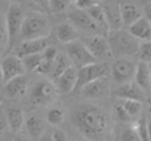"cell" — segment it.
I'll use <instances>...</instances> for the list:
<instances>
[{
	"instance_id": "cell-29",
	"label": "cell",
	"mask_w": 151,
	"mask_h": 141,
	"mask_svg": "<svg viewBox=\"0 0 151 141\" xmlns=\"http://www.w3.org/2000/svg\"><path fill=\"white\" fill-rule=\"evenodd\" d=\"M46 121L52 126H59L64 121V112L60 108H52L46 114Z\"/></svg>"
},
{
	"instance_id": "cell-34",
	"label": "cell",
	"mask_w": 151,
	"mask_h": 141,
	"mask_svg": "<svg viewBox=\"0 0 151 141\" xmlns=\"http://www.w3.org/2000/svg\"><path fill=\"white\" fill-rule=\"evenodd\" d=\"M58 55H59L58 50H57L55 46H47V48L43 51V53H42V58H43L44 60H46V61L54 62Z\"/></svg>"
},
{
	"instance_id": "cell-14",
	"label": "cell",
	"mask_w": 151,
	"mask_h": 141,
	"mask_svg": "<svg viewBox=\"0 0 151 141\" xmlns=\"http://www.w3.org/2000/svg\"><path fill=\"white\" fill-rule=\"evenodd\" d=\"M84 46L90 51L91 54L95 57V59H97V58H103L105 56H108L109 54H111L107 38L104 37V36L97 35V36H93L91 38H88Z\"/></svg>"
},
{
	"instance_id": "cell-5",
	"label": "cell",
	"mask_w": 151,
	"mask_h": 141,
	"mask_svg": "<svg viewBox=\"0 0 151 141\" xmlns=\"http://www.w3.org/2000/svg\"><path fill=\"white\" fill-rule=\"evenodd\" d=\"M109 73V67L106 63H93L77 70V82L74 92L80 91L83 87L102 77H106Z\"/></svg>"
},
{
	"instance_id": "cell-26",
	"label": "cell",
	"mask_w": 151,
	"mask_h": 141,
	"mask_svg": "<svg viewBox=\"0 0 151 141\" xmlns=\"http://www.w3.org/2000/svg\"><path fill=\"white\" fill-rule=\"evenodd\" d=\"M120 105L132 119L140 116L142 113V103L135 100H120Z\"/></svg>"
},
{
	"instance_id": "cell-37",
	"label": "cell",
	"mask_w": 151,
	"mask_h": 141,
	"mask_svg": "<svg viewBox=\"0 0 151 141\" xmlns=\"http://www.w3.org/2000/svg\"><path fill=\"white\" fill-rule=\"evenodd\" d=\"M52 141H68L67 134L60 129H56L52 133Z\"/></svg>"
},
{
	"instance_id": "cell-32",
	"label": "cell",
	"mask_w": 151,
	"mask_h": 141,
	"mask_svg": "<svg viewBox=\"0 0 151 141\" xmlns=\"http://www.w3.org/2000/svg\"><path fill=\"white\" fill-rule=\"evenodd\" d=\"M120 141H141L139 135L135 131L134 128H129L122 132L120 137Z\"/></svg>"
},
{
	"instance_id": "cell-46",
	"label": "cell",
	"mask_w": 151,
	"mask_h": 141,
	"mask_svg": "<svg viewBox=\"0 0 151 141\" xmlns=\"http://www.w3.org/2000/svg\"><path fill=\"white\" fill-rule=\"evenodd\" d=\"M149 68H150V74H151V64L149 65Z\"/></svg>"
},
{
	"instance_id": "cell-31",
	"label": "cell",
	"mask_w": 151,
	"mask_h": 141,
	"mask_svg": "<svg viewBox=\"0 0 151 141\" xmlns=\"http://www.w3.org/2000/svg\"><path fill=\"white\" fill-rule=\"evenodd\" d=\"M71 4V1H66V0H52L48 2L50 9L55 14H60L63 12L69 7Z\"/></svg>"
},
{
	"instance_id": "cell-33",
	"label": "cell",
	"mask_w": 151,
	"mask_h": 141,
	"mask_svg": "<svg viewBox=\"0 0 151 141\" xmlns=\"http://www.w3.org/2000/svg\"><path fill=\"white\" fill-rule=\"evenodd\" d=\"M114 113H115L118 121H122V123H129V121H132V119L129 116V114L125 112V110L123 109L120 104H116L115 105V107H114Z\"/></svg>"
},
{
	"instance_id": "cell-4",
	"label": "cell",
	"mask_w": 151,
	"mask_h": 141,
	"mask_svg": "<svg viewBox=\"0 0 151 141\" xmlns=\"http://www.w3.org/2000/svg\"><path fill=\"white\" fill-rule=\"evenodd\" d=\"M24 19L25 17L22 8L18 4H10L5 20L6 35H7V41L9 48H12V46L16 43L17 38L20 37Z\"/></svg>"
},
{
	"instance_id": "cell-22",
	"label": "cell",
	"mask_w": 151,
	"mask_h": 141,
	"mask_svg": "<svg viewBox=\"0 0 151 141\" xmlns=\"http://www.w3.org/2000/svg\"><path fill=\"white\" fill-rule=\"evenodd\" d=\"M7 114V126L12 132L17 133L22 129L24 125V112L19 108H12L6 112Z\"/></svg>"
},
{
	"instance_id": "cell-39",
	"label": "cell",
	"mask_w": 151,
	"mask_h": 141,
	"mask_svg": "<svg viewBox=\"0 0 151 141\" xmlns=\"http://www.w3.org/2000/svg\"><path fill=\"white\" fill-rule=\"evenodd\" d=\"M6 28H5V23L2 22V20H0V43L3 41L6 38Z\"/></svg>"
},
{
	"instance_id": "cell-42",
	"label": "cell",
	"mask_w": 151,
	"mask_h": 141,
	"mask_svg": "<svg viewBox=\"0 0 151 141\" xmlns=\"http://www.w3.org/2000/svg\"><path fill=\"white\" fill-rule=\"evenodd\" d=\"M147 132H148V141H151V121L147 117Z\"/></svg>"
},
{
	"instance_id": "cell-27",
	"label": "cell",
	"mask_w": 151,
	"mask_h": 141,
	"mask_svg": "<svg viewBox=\"0 0 151 141\" xmlns=\"http://www.w3.org/2000/svg\"><path fill=\"white\" fill-rule=\"evenodd\" d=\"M42 54H37V55H30V56L24 57L22 59L23 65L25 67L26 71H34L37 69V67L39 66V64L42 61Z\"/></svg>"
},
{
	"instance_id": "cell-25",
	"label": "cell",
	"mask_w": 151,
	"mask_h": 141,
	"mask_svg": "<svg viewBox=\"0 0 151 141\" xmlns=\"http://www.w3.org/2000/svg\"><path fill=\"white\" fill-rule=\"evenodd\" d=\"M27 129H28L29 134L35 139H39L44 132V125L42 121L36 115H32L27 119Z\"/></svg>"
},
{
	"instance_id": "cell-2",
	"label": "cell",
	"mask_w": 151,
	"mask_h": 141,
	"mask_svg": "<svg viewBox=\"0 0 151 141\" xmlns=\"http://www.w3.org/2000/svg\"><path fill=\"white\" fill-rule=\"evenodd\" d=\"M110 53L115 57H129L138 54L140 41L123 29L111 31L107 38Z\"/></svg>"
},
{
	"instance_id": "cell-45",
	"label": "cell",
	"mask_w": 151,
	"mask_h": 141,
	"mask_svg": "<svg viewBox=\"0 0 151 141\" xmlns=\"http://www.w3.org/2000/svg\"><path fill=\"white\" fill-rule=\"evenodd\" d=\"M0 141H3V138H2V133H0Z\"/></svg>"
},
{
	"instance_id": "cell-20",
	"label": "cell",
	"mask_w": 151,
	"mask_h": 141,
	"mask_svg": "<svg viewBox=\"0 0 151 141\" xmlns=\"http://www.w3.org/2000/svg\"><path fill=\"white\" fill-rule=\"evenodd\" d=\"M28 89V78L25 75L19 76L5 84V91L12 98L23 97Z\"/></svg>"
},
{
	"instance_id": "cell-47",
	"label": "cell",
	"mask_w": 151,
	"mask_h": 141,
	"mask_svg": "<svg viewBox=\"0 0 151 141\" xmlns=\"http://www.w3.org/2000/svg\"><path fill=\"white\" fill-rule=\"evenodd\" d=\"M149 96H150V98H151V91L149 92Z\"/></svg>"
},
{
	"instance_id": "cell-17",
	"label": "cell",
	"mask_w": 151,
	"mask_h": 141,
	"mask_svg": "<svg viewBox=\"0 0 151 141\" xmlns=\"http://www.w3.org/2000/svg\"><path fill=\"white\" fill-rule=\"evenodd\" d=\"M134 82L146 94L151 91V74L149 64L139 62L136 65V71L134 75Z\"/></svg>"
},
{
	"instance_id": "cell-16",
	"label": "cell",
	"mask_w": 151,
	"mask_h": 141,
	"mask_svg": "<svg viewBox=\"0 0 151 141\" xmlns=\"http://www.w3.org/2000/svg\"><path fill=\"white\" fill-rule=\"evenodd\" d=\"M119 9L122 25L129 27V28L134 23L137 22L140 18L143 17L139 6L132 2H120Z\"/></svg>"
},
{
	"instance_id": "cell-1",
	"label": "cell",
	"mask_w": 151,
	"mask_h": 141,
	"mask_svg": "<svg viewBox=\"0 0 151 141\" xmlns=\"http://www.w3.org/2000/svg\"><path fill=\"white\" fill-rule=\"evenodd\" d=\"M74 125L90 141H101L108 129V117L100 108L91 105L80 106L74 112Z\"/></svg>"
},
{
	"instance_id": "cell-8",
	"label": "cell",
	"mask_w": 151,
	"mask_h": 141,
	"mask_svg": "<svg viewBox=\"0 0 151 141\" xmlns=\"http://www.w3.org/2000/svg\"><path fill=\"white\" fill-rule=\"evenodd\" d=\"M0 70H1L2 74V82L4 84L14 78L19 77V76L25 75L26 73L22 59H20L18 56H14V55L6 56L2 60L1 64H0Z\"/></svg>"
},
{
	"instance_id": "cell-23",
	"label": "cell",
	"mask_w": 151,
	"mask_h": 141,
	"mask_svg": "<svg viewBox=\"0 0 151 141\" xmlns=\"http://www.w3.org/2000/svg\"><path fill=\"white\" fill-rule=\"evenodd\" d=\"M86 12L90 14V17L93 19V22L96 23V25L98 26L100 31H105L106 34L109 33V29H108L107 23H106L103 8H102V6L100 5L99 3L93 5V7L88 8V9L86 10Z\"/></svg>"
},
{
	"instance_id": "cell-36",
	"label": "cell",
	"mask_w": 151,
	"mask_h": 141,
	"mask_svg": "<svg viewBox=\"0 0 151 141\" xmlns=\"http://www.w3.org/2000/svg\"><path fill=\"white\" fill-rule=\"evenodd\" d=\"M52 62L46 61V60L42 59L41 63L39 64L36 71L41 74H48L50 72V70H52Z\"/></svg>"
},
{
	"instance_id": "cell-3",
	"label": "cell",
	"mask_w": 151,
	"mask_h": 141,
	"mask_svg": "<svg viewBox=\"0 0 151 141\" xmlns=\"http://www.w3.org/2000/svg\"><path fill=\"white\" fill-rule=\"evenodd\" d=\"M50 23L44 14H30L25 17L20 37L23 39V41L47 38V36L50 34Z\"/></svg>"
},
{
	"instance_id": "cell-10",
	"label": "cell",
	"mask_w": 151,
	"mask_h": 141,
	"mask_svg": "<svg viewBox=\"0 0 151 141\" xmlns=\"http://www.w3.org/2000/svg\"><path fill=\"white\" fill-rule=\"evenodd\" d=\"M68 19L71 22V25L74 28L83 30L86 32H96L100 31L96 23L86 12V10L81 9H73L69 12Z\"/></svg>"
},
{
	"instance_id": "cell-21",
	"label": "cell",
	"mask_w": 151,
	"mask_h": 141,
	"mask_svg": "<svg viewBox=\"0 0 151 141\" xmlns=\"http://www.w3.org/2000/svg\"><path fill=\"white\" fill-rule=\"evenodd\" d=\"M57 37L58 40L62 43H71V42L77 40L78 33L77 30L74 28L69 23H63L57 29Z\"/></svg>"
},
{
	"instance_id": "cell-40",
	"label": "cell",
	"mask_w": 151,
	"mask_h": 141,
	"mask_svg": "<svg viewBox=\"0 0 151 141\" xmlns=\"http://www.w3.org/2000/svg\"><path fill=\"white\" fill-rule=\"evenodd\" d=\"M144 12H145V18L151 25V3L146 4L145 8H144Z\"/></svg>"
},
{
	"instance_id": "cell-13",
	"label": "cell",
	"mask_w": 151,
	"mask_h": 141,
	"mask_svg": "<svg viewBox=\"0 0 151 141\" xmlns=\"http://www.w3.org/2000/svg\"><path fill=\"white\" fill-rule=\"evenodd\" d=\"M114 95L120 100H135L141 103L146 100V93L142 91L135 82L120 85L115 90Z\"/></svg>"
},
{
	"instance_id": "cell-44",
	"label": "cell",
	"mask_w": 151,
	"mask_h": 141,
	"mask_svg": "<svg viewBox=\"0 0 151 141\" xmlns=\"http://www.w3.org/2000/svg\"><path fill=\"white\" fill-rule=\"evenodd\" d=\"M2 82V74H1V70H0V84Z\"/></svg>"
},
{
	"instance_id": "cell-6",
	"label": "cell",
	"mask_w": 151,
	"mask_h": 141,
	"mask_svg": "<svg viewBox=\"0 0 151 141\" xmlns=\"http://www.w3.org/2000/svg\"><path fill=\"white\" fill-rule=\"evenodd\" d=\"M66 46H67L68 58L71 61L72 65L77 69L96 63L95 57L86 48L83 42L75 40V41L66 44Z\"/></svg>"
},
{
	"instance_id": "cell-41",
	"label": "cell",
	"mask_w": 151,
	"mask_h": 141,
	"mask_svg": "<svg viewBox=\"0 0 151 141\" xmlns=\"http://www.w3.org/2000/svg\"><path fill=\"white\" fill-rule=\"evenodd\" d=\"M38 141H52V134H43V135L38 139Z\"/></svg>"
},
{
	"instance_id": "cell-38",
	"label": "cell",
	"mask_w": 151,
	"mask_h": 141,
	"mask_svg": "<svg viewBox=\"0 0 151 141\" xmlns=\"http://www.w3.org/2000/svg\"><path fill=\"white\" fill-rule=\"evenodd\" d=\"M7 127V114L2 106H0V133Z\"/></svg>"
},
{
	"instance_id": "cell-28",
	"label": "cell",
	"mask_w": 151,
	"mask_h": 141,
	"mask_svg": "<svg viewBox=\"0 0 151 141\" xmlns=\"http://www.w3.org/2000/svg\"><path fill=\"white\" fill-rule=\"evenodd\" d=\"M137 134L139 135L141 141H148V132H147V114H141L139 117L136 127L134 128Z\"/></svg>"
},
{
	"instance_id": "cell-35",
	"label": "cell",
	"mask_w": 151,
	"mask_h": 141,
	"mask_svg": "<svg viewBox=\"0 0 151 141\" xmlns=\"http://www.w3.org/2000/svg\"><path fill=\"white\" fill-rule=\"evenodd\" d=\"M98 1H93V0H77V1L74 2V4L76 5L77 9L81 10H88V8L93 7V5L98 4Z\"/></svg>"
},
{
	"instance_id": "cell-24",
	"label": "cell",
	"mask_w": 151,
	"mask_h": 141,
	"mask_svg": "<svg viewBox=\"0 0 151 141\" xmlns=\"http://www.w3.org/2000/svg\"><path fill=\"white\" fill-rule=\"evenodd\" d=\"M71 65V61L69 60L68 56H66L64 54H59L56 59H55V61L52 62V70H50V74L52 75V77L54 80H57Z\"/></svg>"
},
{
	"instance_id": "cell-18",
	"label": "cell",
	"mask_w": 151,
	"mask_h": 141,
	"mask_svg": "<svg viewBox=\"0 0 151 141\" xmlns=\"http://www.w3.org/2000/svg\"><path fill=\"white\" fill-rule=\"evenodd\" d=\"M80 91L82 92V94L86 97L91 98V99L103 97L109 91V82H108L107 76L106 77L99 78V80L86 85Z\"/></svg>"
},
{
	"instance_id": "cell-11",
	"label": "cell",
	"mask_w": 151,
	"mask_h": 141,
	"mask_svg": "<svg viewBox=\"0 0 151 141\" xmlns=\"http://www.w3.org/2000/svg\"><path fill=\"white\" fill-rule=\"evenodd\" d=\"M77 68L73 65L66 69L56 80V87L58 93L70 94L74 92L77 82Z\"/></svg>"
},
{
	"instance_id": "cell-15",
	"label": "cell",
	"mask_w": 151,
	"mask_h": 141,
	"mask_svg": "<svg viewBox=\"0 0 151 141\" xmlns=\"http://www.w3.org/2000/svg\"><path fill=\"white\" fill-rule=\"evenodd\" d=\"M48 46V41L46 38L41 39H34V40H26L23 41L18 50V56L20 59L24 57L30 56V55L42 54L43 51Z\"/></svg>"
},
{
	"instance_id": "cell-12",
	"label": "cell",
	"mask_w": 151,
	"mask_h": 141,
	"mask_svg": "<svg viewBox=\"0 0 151 141\" xmlns=\"http://www.w3.org/2000/svg\"><path fill=\"white\" fill-rule=\"evenodd\" d=\"M102 8L109 32L121 29L122 22L120 17L119 2H105Z\"/></svg>"
},
{
	"instance_id": "cell-7",
	"label": "cell",
	"mask_w": 151,
	"mask_h": 141,
	"mask_svg": "<svg viewBox=\"0 0 151 141\" xmlns=\"http://www.w3.org/2000/svg\"><path fill=\"white\" fill-rule=\"evenodd\" d=\"M112 76L118 85H122L133 82L136 71V64L131 60L120 58L116 60L111 67Z\"/></svg>"
},
{
	"instance_id": "cell-19",
	"label": "cell",
	"mask_w": 151,
	"mask_h": 141,
	"mask_svg": "<svg viewBox=\"0 0 151 141\" xmlns=\"http://www.w3.org/2000/svg\"><path fill=\"white\" fill-rule=\"evenodd\" d=\"M129 32L138 40L151 41V25L144 16L129 27Z\"/></svg>"
},
{
	"instance_id": "cell-9",
	"label": "cell",
	"mask_w": 151,
	"mask_h": 141,
	"mask_svg": "<svg viewBox=\"0 0 151 141\" xmlns=\"http://www.w3.org/2000/svg\"><path fill=\"white\" fill-rule=\"evenodd\" d=\"M58 95L57 87L50 82H40L34 87L31 93V100L37 105H47L56 99Z\"/></svg>"
},
{
	"instance_id": "cell-43",
	"label": "cell",
	"mask_w": 151,
	"mask_h": 141,
	"mask_svg": "<svg viewBox=\"0 0 151 141\" xmlns=\"http://www.w3.org/2000/svg\"><path fill=\"white\" fill-rule=\"evenodd\" d=\"M147 117L151 121V107L149 108V110H148V113H147Z\"/></svg>"
},
{
	"instance_id": "cell-30",
	"label": "cell",
	"mask_w": 151,
	"mask_h": 141,
	"mask_svg": "<svg viewBox=\"0 0 151 141\" xmlns=\"http://www.w3.org/2000/svg\"><path fill=\"white\" fill-rule=\"evenodd\" d=\"M140 56V62L151 64V41H145L140 43L139 52Z\"/></svg>"
}]
</instances>
